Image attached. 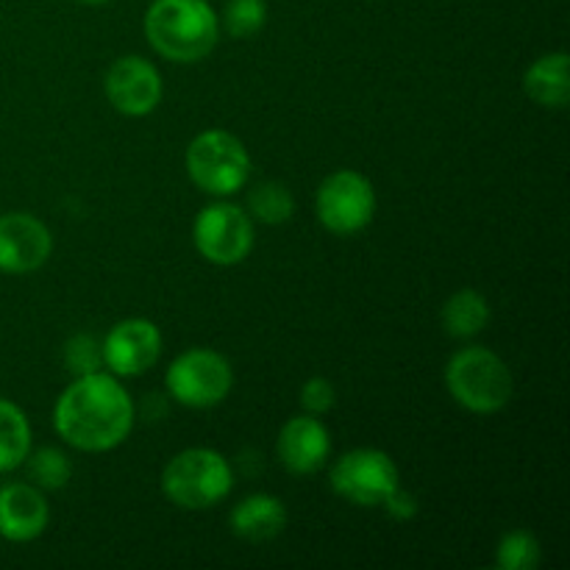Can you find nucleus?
<instances>
[{
	"mask_svg": "<svg viewBox=\"0 0 570 570\" xmlns=\"http://www.w3.org/2000/svg\"><path fill=\"white\" fill-rule=\"evenodd\" d=\"M134 401L109 373H87L61 393L53 410V429L67 445L87 454L111 451L131 434Z\"/></svg>",
	"mask_w": 570,
	"mask_h": 570,
	"instance_id": "1",
	"label": "nucleus"
},
{
	"mask_svg": "<svg viewBox=\"0 0 570 570\" xmlns=\"http://www.w3.org/2000/svg\"><path fill=\"white\" fill-rule=\"evenodd\" d=\"M145 37L159 56L189 65L215 50L220 20L206 0H154L145 14Z\"/></svg>",
	"mask_w": 570,
	"mask_h": 570,
	"instance_id": "2",
	"label": "nucleus"
},
{
	"mask_svg": "<svg viewBox=\"0 0 570 570\" xmlns=\"http://www.w3.org/2000/svg\"><path fill=\"white\" fill-rule=\"evenodd\" d=\"M445 387L451 399L468 412L493 415L504 410L512 399V373L507 362L490 348L456 351L445 365Z\"/></svg>",
	"mask_w": 570,
	"mask_h": 570,
	"instance_id": "3",
	"label": "nucleus"
},
{
	"mask_svg": "<svg viewBox=\"0 0 570 570\" xmlns=\"http://www.w3.org/2000/svg\"><path fill=\"white\" fill-rule=\"evenodd\" d=\"M234 488V471L220 451L187 449L161 471V493L181 510H209Z\"/></svg>",
	"mask_w": 570,
	"mask_h": 570,
	"instance_id": "4",
	"label": "nucleus"
},
{
	"mask_svg": "<svg viewBox=\"0 0 570 570\" xmlns=\"http://www.w3.org/2000/svg\"><path fill=\"white\" fill-rule=\"evenodd\" d=\"M187 176L198 189L226 198L245 187L250 176L248 148L228 131H204L187 148Z\"/></svg>",
	"mask_w": 570,
	"mask_h": 570,
	"instance_id": "5",
	"label": "nucleus"
},
{
	"mask_svg": "<svg viewBox=\"0 0 570 570\" xmlns=\"http://www.w3.org/2000/svg\"><path fill=\"white\" fill-rule=\"evenodd\" d=\"M165 387L181 406L209 410L232 393L234 371L226 356L217 351L193 348L170 362L165 373Z\"/></svg>",
	"mask_w": 570,
	"mask_h": 570,
	"instance_id": "6",
	"label": "nucleus"
},
{
	"mask_svg": "<svg viewBox=\"0 0 570 570\" xmlns=\"http://www.w3.org/2000/svg\"><path fill=\"white\" fill-rule=\"evenodd\" d=\"M315 212L328 232L348 237L371 226L376 215V189L362 173L337 170L317 187Z\"/></svg>",
	"mask_w": 570,
	"mask_h": 570,
	"instance_id": "7",
	"label": "nucleus"
},
{
	"mask_svg": "<svg viewBox=\"0 0 570 570\" xmlns=\"http://www.w3.org/2000/svg\"><path fill=\"white\" fill-rule=\"evenodd\" d=\"M193 243L212 265H239L254 248V220L237 204L217 200L195 217Z\"/></svg>",
	"mask_w": 570,
	"mask_h": 570,
	"instance_id": "8",
	"label": "nucleus"
},
{
	"mask_svg": "<svg viewBox=\"0 0 570 570\" xmlns=\"http://www.w3.org/2000/svg\"><path fill=\"white\" fill-rule=\"evenodd\" d=\"M332 488L356 507H382L399 484V468L379 449H354L332 468Z\"/></svg>",
	"mask_w": 570,
	"mask_h": 570,
	"instance_id": "9",
	"label": "nucleus"
},
{
	"mask_svg": "<svg viewBox=\"0 0 570 570\" xmlns=\"http://www.w3.org/2000/svg\"><path fill=\"white\" fill-rule=\"evenodd\" d=\"M100 351H104V365L115 376H142L159 362L161 332L145 317H128L109 328Z\"/></svg>",
	"mask_w": 570,
	"mask_h": 570,
	"instance_id": "10",
	"label": "nucleus"
},
{
	"mask_svg": "<svg viewBox=\"0 0 570 570\" xmlns=\"http://www.w3.org/2000/svg\"><path fill=\"white\" fill-rule=\"evenodd\" d=\"M104 89L120 115L145 117L159 106L161 76L142 56H122L106 72Z\"/></svg>",
	"mask_w": 570,
	"mask_h": 570,
	"instance_id": "11",
	"label": "nucleus"
},
{
	"mask_svg": "<svg viewBox=\"0 0 570 570\" xmlns=\"http://www.w3.org/2000/svg\"><path fill=\"white\" fill-rule=\"evenodd\" d=\"M53 237L48 226L28 212L0 215V271L31 273L48 262Z\"/></svg>",
	"mask_w": 570,
	"mask_h": 570,
	"instance_id": "12",
	"label": "nucleus"
},
{
	"mask_svg": "<svg viewBox=\"0 0 570 570\" xmlns=\"http://www.w3.org/2000/svg\"><path fill=\"white\" fill-rule=\"evenodd\" d=\"M332 434L317 415H295L278 432V460L295 476H309L326 465Z\"/></svg>",
	"mask_w": 570,
	"mask_h": 570,
	"instance_id": "13",
	"label": "nucleus"
},
{
	"mask_svg": "<svg viewBox=\"0 0 570 570\" xmlns=\"http://www.w3.org/2000/svg\"><path fill=\"white\" fill-rule=\"evenodd\" d=\"M48 501L37 484H6L0 490V538L31 543L48 527Z\"/></svg>",
	"mask_w": 570,
	"mask_h": 570,
	"instance_id": "14",
	"label": "nucleus"
},
{
	"mask_svg": "<svg viewBox=\"0 0 570 570\" xmlns=\"http://www.w3.org/2000/svg\"><path fill=\"white\" fill-rule=\"evenodd\" d=\"M232 532L248 543H267L287 527V507L267 493H254L239 501L228 515Z\"/></svg>",
	"mask_w": 570,
	"mask_h": 570,
	"instance_id": "15",
	"label": "nucleus"
},
{
	"mask_svg": "<svg viewBox=\"0 0 570 570\" xmlns=\"http://www.w3.org/2000/svg\"><path fill=\"white\" fill-rule=\"evenodd\" d=\"M523 89L546 109H566L570 100V67L566 50L546 53L523 76Z\"/></svg>",
	"mask_w": 570,
	"mask_h": 570,
	"instance_id": "16",
	"label": "nucleus"
},
{
	"mask_svg": "<svg viewBox=\"0 0 570 570\" xmlns=\"http://www.w3.org/2000/svg\"><path fill=\"white\" fill-rule=\"evenodd\" d=\"M440 321H443V328L451 334V337L456 340L476 337L479 332L488 328L490 304L482 293H476V289H460V293H454L443 304Z\"/></svg>",
	"mask_w": 570,
	"mask_h": 570,
	"instance_id": "17",
	"label": "nucleus"
},
{
	"mask_svg": "<svg viewBox=\"0 0 570 570\" xmlns=\"http://www.w3.org/2000/svg\"><path fill=\"white\" fill-rule=\"evenodd\" d=\"M31 451V423L14 401L0 399V473H9L26 462Z\"/></svg>",
	"mask_w": 570,
	"mask_h": 570,
	"instance_id": "18",
	"label": "nucleus"
},
{
	"mask_svg": "<svg viewBox=\"0 0 570 570\" xmlns=\"http://www.w3.org/2000/svg\"><path fill=\"white\" fill-rule=\"evenodd\" d=\"M248 209L259 223L278 226V223H287L295 215V198L284 184L265 181L248 195Z\"/></svg>",
	"mask_w": 570,
	"mask_h": 570,
	"instance_id": "19",
	"label": "nucleus"
},
{
	"mask_svg": "<svg viewBox=\"0 0 570 570\" xmlns=\"http://www.w3.org/2000/svg\"><path fill=\"white\" fill-rule=\"evenodd\" d=\"M28 465V479L37 484L39 490H61L67 488L72 476V465L70 456L59 449H39V451H28L26 456Z\"/></svg>",
	"mask_w": 570,
	"mask_h": 570,
	"instance_id": "20",
	"label": "nucleus"
},
{
	"mask_svg": "<svg viewBox=\"0 0 570 570\" xmlns=\"http://www.w3.org/2000/svg\"><path fill=\"white\" fill-rule=\"evenodd\" d=\"M495 566L501 570H534L540 566V543L527 529L507 532L495 549Z\"/></svg>",
	"mask_w": 570,
	"mask_h": 570,
	"instance_id": "21",
	"label": "nucleus"
},
{
	"mask_svg": "<svg viewBox=\"0 0 570 570\" xmlns=\"http://www.w3.org/2000/svg\"><path fill=\"white\" fill-rule=\"evenodd\" d=\"M267 22L265 0H228L223 9V26L234 39H250Z\"/></svg>",
	"mask_w": 570,
	"mask_h": 570,
	"instance_id": "22",
	"label": "nucleus"
},
{
	"mask_svg": "<svg viewBox=\"0 0 570 570\" xmlns=\"http://www.w3.org/2000/svg\"><path fill=\"white\" fill-rule=\"evenodd\" d=\"M65 365L72 376H87V373L104 371V351L92 334H76L65 345Z\"/></svg>",
	"mask_w": 570,
	"mask_h": 570,
	"instance_id": "23",
	"label": "nucleus"
},
{
	"mask_svg": "<svg viewBox=\"0 0 570 570\" xmlns=\"http://www.w3.org/2000/svg\"><path fill=\"white\" fill-rule=\"evenodd\" d=\"M334 401H337V390H334V384L328 382V379L315 376L301 387V406H304L309 415H326L334 406Z\"/></svg>",
	"mask_w": 570,
	"mask_h": 570,
	"instance_id": "24",
	"label": "nucleus"
},
{
	"mask_svg": "<svg viewBox=\"0 0 570 570\" xmlns=\"http://www.w3.org/2000/svg\"><path fill=\"white\" fill-rule=\"evenodd\" d=\"M382 510L387 512L393 521H410V518L417 515V501L415 495H410L406 490L395 488L393 493L382 501Z\"/></svg>",
	"mask_w": 570,
	"mask_h": 570,
	"instance_id": "25",
	"label": "nucleus"
},
{
	"mask_svg": "<svg viewBox=\"0 0 570 570\" xmlns=\"http://www.w3.org/2000/svg\"><path fill=\"white\" fill-rule=\"evenodd\" d=\"M81 3H89V6H98V3H109V0H81Z\"/></svg>",
	"mask_w": 570,
	"mask_h": 570,
	"instance_id": "26",
	"label": "nucleus"
}]
</instances>
